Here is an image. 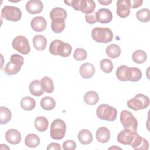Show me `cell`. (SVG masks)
<instances>
[{"label":"cell","instance_id":"1","mask_svg":"<svg viewBox=\"0 0 150 150\" xmlns=\"http://www.w3.org/2000/svg\"><path fill=\"white\" fill-rule=\"evenodd\" d=\"M49 50L53 55L66 57L70 55L72 47L67 43H64L59 39H56L51 42Z\"/></svg>","mask_w":150,"mask_h":150},{"label":"cell","instance_id":"2","mask_svg":"<svg viewBox=\"0 0 150 150\" xmlns=\"http://www.w3.org/2000/svg\"><path fill=\"white\" fill-rule=\"evenodd\" d=\"M68 6H71L76 11H80L85 14L91 13L96 8V3L92 0L64 1Z\"/></svg>","mask_w":150,"mask_h":150},{"label":"cell","instance_id":"3","mask_svg":"<svg viewBox=\"0 0 150 150\" xmlns=\"http://www.w3.org/2000/svg\"><path fill=\"white\" fill-rule=\"evenodd\" d=\"M91 36L96 42L107 43L112 40L113 33L108 28L96 27L92 30Z\"/></svg>","mask_w":150,"mask_h":150},{"label":"cell","instance_id":"4","mask_svg":"<svg viewBox=\"0 0 150 150\" xmlns=\"http://www.w3.org/2000/svg\"><path fill=\"white\" fill-rule=\"evenodd\" d=\"M23 57L18 54H12L10 58V62H8L5 68L4 72L8 76L14 75L18 73L23 64Z\"/></svg>","mask_w":150,"mask_h":150},{"label":"cell","instance_id":"5","mask_svg":"<svg viewBox=\"0 0 150 150\" xmlns=\"http://www.w3.org/2000/svg\"><path fill=\"white\" fill-rule=\"evenodd\" d=\"M96 114L97 117L101 120L113 121L117 118V110L113 107L103 104L97 107Z\"/></svg>","mask_w":150,"mask_h":150},{"label":"cell","instance_id":"6","mask_svg":"<svg viewBox=\"0 0 150 150\" xmlns=\"http://www.w3.org/2000/svg\"><path fill=\"white\" fill-rule=\"evenodd\" d=\"M66 130L65 122L62 119H55L50 125V137L53 139L60 140L64 137Z\"/></svg>","mask_w":150,"mask_h":150},{"label":"cell","instance_id":"7","mask_svg":"<svg viewBox=\"0 0 150 150\" xmlns=\"http://www.w3.org/2000/svg\"><path fill=\"white\" fill-rule=\"evenodd\" d=\"M149 104V99L148 97L142 94H138L127 101V106L134 111L145 109Z\"/></svg>","mask_w":150,"mask_h":150},{"label":"cell","instance_id":"8","mask_svg":"<svg viewBox=\"0 0 150 150\" xmlns=\"http://www.w3.org/2000/svg\"><path fill=\"white\" fill-rule=\"evenodd\" d=\"M120 121L124 129L137 132L138 121L130 111L126 110L122 111L120 114Z\"/></svg>","mask_w":150,"mask_h":150},{"label":"cell","instance_id":"9","mask_svg":"<svg viewBox=\"0 0 150 150\" xmlns=\"http://www.w3.org/2000/svg\"><path fill=\"white\" fill-rule=\"evenodd\" d=\"M1 16L5 19L17 22L21 19L22 12L19 8L13 6H5L1 11Z\"/></svg>","mask_w":150,"mask_h":150},{"label":"cell","instance_id":"10","mask_svg":"<svg viewBox=\"0 0 150 150\" xmlns=\"http://www.w3.org/2000/svg\"><path fill=\"white\" fill-rule=\"evenodd\" d=\"M14 49L22 54H28L30 51V47L28 39L24 36L15 37L12 42Z\"/></svg>","mask_w":150,"mask_h":150},{"label":"cell","instance_id":"11","mask_svg":"<svg viewBox=\"0 0 150 150\" xmlns=\"http://www.w3.org/2000/svg\"><path fill=\"white\" fill-rule=\"evenodd\" d=\"M137 135L138 134L137 132L124 129L120 131L118 134L117 141L118 142L123 145H131Z\"/></svg>","mask_w":150,"mask_h":150},{"label":"cell","instance_id":"12","mask_svg":"<svg viewBox=\"0 0 150 150\" xmlns=\"http://www.w3.org/2000/svg\"><path fill=\"white\" fill-rule=\"evenodd\" d=\"M142 77V72L139 69L135 67H128L125 70L124 78L126 81H138Z\"/></svg>","mask_w":150,"mask_h":150},{"label":"cell","instance_id":"13","mask_svg":"<svg viewBox=\"0 0 150 150\" xmlns=\"http://www.w3.org/2000/svg\"><path fill=\"white\" fill-rule=\"evenodd\" d=\"M130 0H119L117 2V13L122 18H125L130 13Z\"/></svg>","mask_w":150,"mask_h":150},{"label":"cell","instance_id":"14","mask_svg":"<svg viewBox=\"0 0 150 150\" xmlns=\"http://www.w3.org/2000/svg\"><path fill=\"white\" fill-rule=\"evenodd\" d=\"M96 19L101 23H108L112 19V13L108 9L101 8L96 12Z\"/></svg>","mask_w":150,"mask_h":150},{"label":"cell","instance_id":"15","mask_svg":"<svg viewBox=\"0 0 150 150\" xmlns=\"http://www.w3.org/2000/svg\"><path fill=\"white\" fill-rule=\"evenodd\" d=\"M43 9V4L40 0H30L26 4V11L32 15L40 13Z\"/></svg>","mask_w":150,"mask_h":150},{"label":"cell","instance_id":"16","mask_svg":"<svg viewBox=\"0 0 150 150\" xmlns=\"http://www.w3.org/2000/svg\"><path fill=\"white\" fill-rule=\"evenodd\" d=\"M67 17V12L62 8L56 7L52 9L50 12V18L52 22L65 21Z\"/></svg>","mask_w":150,"mask_h":150},{"label":"cell","instance_id":"17","mask_svg":"<svg viewBox=\"0 0 150 150\" xmlns=\"http://www.w3.org/2000/svg\"><path fill=\"white\" fill-rule=\"evenodd\" d=\"M30 26L33 30L38 32H42L46 28L47 22L42 16H36L32 19Z\"/></svg>","mask_w":150,"mask_h":150},{"label":"cell","instance_id":"18","mask_svg":"<svg viewBox=\"0 0 150 150\" xmlns=\"http://www.w3.org/2000/svg\"><path fill=\"white\" fill-rule=\"evenodd\" d=\"M5 139L12 145H17L21 141V135L19 131L15 129H10L5 133Z\"/></svg>","mask_w":150,"mask_h":150},{"label":"cell","instance_id":"19","mask_svg":"<svg viewBox=\"0 0 150 150\" xmlns=\"http://www.w3.org/2000/svg\"><path fill=\"white\" fill-rule=\"evenodd\" d=\"M79 72L83 78L86 79H90L94 74L95 67L91 63H85L80 66Z\"/></svg>","mask_w":150,"mask_h":150},{"label":"cell","instance_id":"20","mask_svg":"<svg viewBox=\"0 0 150 150\" xmlns=\"http://www.w3.org/2000/svg\"><path fill=\"white\" fill-rule=\"evenodd\" d=\"M130 146L135 150H147L149 148V143L146 139L141 137L138 134Z\"/></svg>","mask_w":150,"mask_h":150},{"label":"cell","instance_id":"21","mask_svg":"<svg viewBox=\"0 0 150 150\" xmlns=\"http://www.w3.org/2000/svg\"><path fill=\"white\" fill-rule=\"evenodd\" d=\"M110 130L104 127L99 128L96 133V137L97 140L101 143H106L110 139Z\"/></svg>","mask_w":150,"mask_h":150},{"label":"cell","instance_id":"22","mask_svg":"<svg viewBox=\"0 0 150 150\" xmlns=\"http://www.w3.org/2000/svg\"><path fill=\"white\" fill-rule=\"evenodd\" d=\"M32 43L36 50L41 51L45 49L47 45V39L42 35H36L33 38Z\"/></svg>","mask_w":150,"mask_h":150},{"label":"cell","instance_id":"23","mask_svg":"<svg viewBox=\"0 0 150 150\" xmlns=\"http://www.w3.org/2000/svg\"><path fill=\"white\" fill-rule=\"evenodd\" d=\"M77 138L80 142L83 145H88L93 141V135L91 132L86 129L80 131L77 135Z\"/></svg>","mask_w":150,"mask_h":150},{"label":"cell","instance_id":"24","mask_svg":"<svg viewBox=\"0 0 150 150\" xmlns=\"http://www.w3.org/2000/svg\"><path fill=\"white\" fill-rule=\"evenodd\" d=\"M29 90L31 94L36 97H39L44 93V90L41 86L40 81L38 80H35L30 83Z\"/></svg>","mask_w":150,"mask_h":150},{"label":"cell","instance_id":"25","mask_svg":"<svg viewBox=\"0 0 150 150\" xmlns=\"http://www.w3.org/2000/svg\"><path fill=\"white\" fill-rule=\"evenodd\" d=\"M34 125L38 131L44 132L47 129L49 125L48 120L43 116L38 117L35 120Z\"/></svg>","mask_w":150,"mask_h":150},{"label":"cell","instance_id":"26","mask_svg":"<svg viewBox=\"0 0 150 150\" xmlns=\"http://www.w3.org/2000/svg\"><path fill=\"white\" fill-rule=\"evenodd\" d=\"M20 104L22 109L26 111H31L35 107L36 101L31 97L26 96L22 98Z\"/></svg>","mask_w":150,"mask_h":150},{"label":"cell","instance_id":"27","mask_svg":"<svg viewBox=\"0 0 150 150\" xmlns=\"http://www.w3.org/2000/svg\"><path fill=\"white\" fill-rule=\"evenodd\" d=\"M84 101L88 105H95L99 101V96L94 91H87L84 96Z\"/></svg>","mask_w":150,"mask_h":150},{"label":"cell","instance_id":"28","mask_svg":"<svg viewBox=\"0 0 150 150\" xmlns=\"http://www.w3.org/2000/svg\"><path fill=\"white\" fill-rule=\"evenodd\" d=\"M106 54L112 59L118 57L121 54V48L117 44H111L105 49Z\"/></svg>","mask_w":150,"mask_h":150},{"label":"cell","instance_id":"29","mask_svg":"<svg viewBox=\"0 0 150 150\" xmlns=\"http://www.w3.org/2000/svg\"><path fill=\"white\" fill-rule=\"evenodd\" d=\"M40 138L35 134H28L25 139V143L29 148L37 147L40 144Z\"/></svg>","mask_w":150,"mask_h":150},{"label":"cell","instance_id":"30","mask_svg":"<svg viewBox=\"0 0 150 150\" xmlns=\"http://www.w3.org/2000/svg\"><path fill=\"white\" fill-rule=\"evenodd\" d=\"M41 86L44 91L47 93H51L54 90V84L52 79L48 77L45 76L40 80Z\"/></svg>","mask_w":150,"mask_h":150},{"label":"cell","instance_id":"31","mask_svg":"<svg viewBox=\"0 0 150 150\" xmlns=\"http://www.w3.org/2000/svg\"><path fill=\"white\" fill-rule=\"evenodd\" d=\"M40 106L43 109L50 111L55 107L56 101L54 99L51 97H45L40 100Z\"/></svg>","mask_w":150,"mask_h":150},{"label":"cell","instance_id":"32","mask_svg":"<svg viewBox=\"0 0 150 150\" xmlns=\"http://www.w3.org/2000/svg\"><path fill=\"white\" fill-rule=\"evenodd\" d=\"M132 59L135 63L142 64L146 62L147 59V54L146 52L142 50H137L133 53Z\"/></svg>","mask_w":150,"mask_h":150},{"label":"cell","instance_id":"33","mask_svg":"<svg viewBox=\"0 0 150 150\" xmlns=\"http://www.w3.org/2000/svg\"><path fill=\"white\" fill-rule=\"evenodd\" d=\"M12 113L11 110L6 107L1 106L0 107V118L1 124H7L11 120Z\"/></svg>","mask_w":150,"mask_h":150},{"label":"cell","instance_id":"34","mask_svg":"<svg viewBox=\"0 0 150 150\" xmlns=\"http://www.w3.org/2000/svg\"><path fill=\"white\" fill-rule=\"evenodd\" d=\"M137 19L141 22H148L150 21V12L147 8H143L136 13Z\"/></svg>","mask_w":150,"mask_h":150},{"label":"cell","instance_id":"35","mask_svg":"<svg viewBox=\"0 0 150 150\" xmlns=\"http://www.w3.org/2000/svg\"><path fill=\"white\" fill-rule=\"evenodd\" d=\"M100 68L105 73H111L113 69V63L108 59H104L100 61Z\"/></svg>","mask_w":150,"mask_h":150},{"label":"cell","instance_id":"36","mask_svg":"<svg viewBox=\"0 0 150 150\" xmlns=\"http://www.w3.org/2000/svg\"><path fill=\"white\" fill-rule=\"evenodd\" d=\"M87 53L86 50L83 48H77L73 53V57L78 61L84 60L87 58Z\"/></svg>","mask_w":150,"mask_h":150},{"label":"cell","instance_id":"37","mask_svg":"<svg viewBox=\"0 0 150 150\" xmlns=\"http://www.w3.org/2000/svg\"><path fill=\"white\" fill-rule=\"evenodd\" d=\"M65 28V22H52L51 29L54 33H60Z\"/></svg>","mask_w":150,"mask_h":150},{"label":"cell","instance_id":"38","mask_svg":"<svg viewBox=\"0 0 150 150\" xmlns=\"http://www.w3.org/2000/svg\"><path fill=\"white\" fill-rule=\"evenodd\" d=\"M127 67V66L122 65L119 66L117 68L116 70V76L119 80L122 81H125V80L124 78V73Z\"/></svg>","mask_w":150,"mask_h":150},{"label":"cell","instance_id":"39","mask_svg":"<svg viewBox=\"0 0 150 150\" xmlns=\"http://www.w3.org/2000/svg\"><path fill=\"white\" fill-rule=\"evenodd\" d=\"M76 147V143L73 140H67L63 143V149L64 150H74Z\"/></svg>","mask_w":150,"mask_h":150},{"label":"cell","instance_id":"40","mask_svg":"<svg viewBox=\"0 0 150 150\" xmlns=\"http://www.w3.org/2000/svg\"><path fill=\"white\" fill-rule=\"evenodd\" d=\"M86 21L89 24H93L97 22L96 19V12H93L91 13L86 14L85 15Z\"/></svg>","mask_w":150,"mask_h":150},{"label":"cell","instance_id":"41","mask_svg":"<svg viewBox=\"0 0 150 150\" xmlns=\"http://www.w3.org/2000/svg\"><path fill=\"white\" fill-rule=\"evenodd\" d=\"M142 0H130V7L131 8H137L142 5Z\"/></svg>","mask_w":150,"mask_h":150},{"label":"cell","instance_id":"42","mask_svg":"<svg viewBox=\"0 0 150 150\" xmlns=\"http://www.w3.org/2000/svg\"><path fill=\"white\" fill-rule=\"evenodd\" d=\"M47 150L50 149H54V150H60L61 149V146L59 144L56 143V142H52L50 143L48 146L47 147Z\"/></svg>","mask_w":150,"mask_h":150},{"label":"cell","instance_id":"43","mask_svg":"<svg viewBox=\"0 0 150 150\" xmlns=\"http://www.w3.org/2000/svg\"><path fill=\"white\" fill-rule=\"evenodd\" d=\"M98 2L103 5H108L112 2V1L111 0H103V1H98Z\"/></svg>","mask_w":150,"mask_h":150},{"label":"cell","instance_id":"44","mask_svg":"<svg viewBox=\"0 0 150 150\" xmlns=\"http://www.w3.org/2000/svg\"><path fill=\"white\" fill-rule=\"evenodd\" d=\"M114 148H117V149H121L120 148H118V147H110V148H109V149H114Z\"/></svg>","mask_w":150,"mask_h":150}]
</instances>
